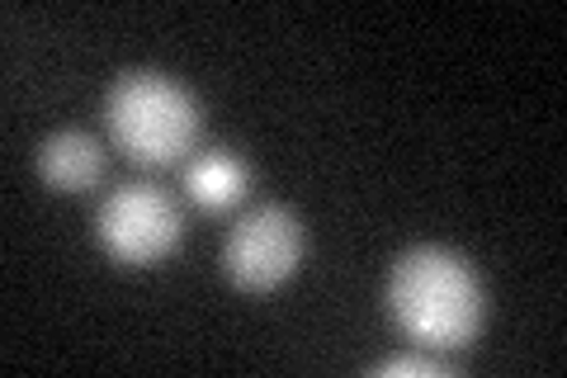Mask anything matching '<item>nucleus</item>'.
<instances>
[{
    "mask_svg": "<svg viewBox=\"0 0 567 378\" xmlns=\"http://www.w3.org/2000/svg\"><path fill=\"white\" fill-rule=\"evenodd\" d=\"M298 260H303V227H298L293 208H284V204L251 208L223 242L227 279L246 294L279 289L284 279H293Z\"/></svg>",
    "mask_w": 567,
    "mask_h": 378,
    "instance_id": "nucleus-4",
    "label": "nucleus"
},
{
    "mask_svg": "<svg viewBox=\"0 0 567 378\" xmlns=\"http://www.w3.org/2000/svg\"><path fill=\"white\" fill-rule=\"evenodd\" d=\"M95 237L118 265H156L181 246L185 218L162 185H118L95 213Z\"/></svg>",
    "mask_w": 567,
    "mask_h": 378,
    "instance_id": "nucleus-3",
    "label": "nucleus"
},
{
    "mask_svg": "<svg viewBox=\"0 0 567 378\" xmlns=\"http://www.w3.org/2000/svg\"><path fill=\"white\" fill-rule=\"evenodd\" d=\"M374 374L379 378H402V374H431V378H445V374H454V365L450 359H440L435 350H425V355H388V359H379L374 365Z\"/></svg>",
    "mask_w": 567,
    "mask_h": 378,
    "instance_id": "nucleus-7",
    "label": "nucleus"
},
{
    "mask_svg": "<svg viewBox=\"0 0 567 378\" xmlns=\"http://www.w3.org/2000/svg\"><path fill=\"white\" fill-rule=\"evenodd\" d=\"M104 123L118 152L147 171L181 166L199 142V104L166 71H123L104 95Z\"/></svg>",
    "mask_w": 567,
    "mask_h": 378,
    "instance_id": "nucleus-2",
    "label": "nucleus"
},
{
    "mask_svg": "<svg viewBox=\"0 0 567 378\" xmlns=\"http://www.w3.org/2000/svg\"><path fill=\"white\" fill-rule=\"evenodd\" d=\"M39 175H43V185H52V190L81 194L104 175V147L91 133L62 129L39 147Z\"/></svg>",
    "mask_w": 567,
    "mask_h": 378,
    "instance_id": "nucleus-5",
    "label": "nucleus"
},
{
    "mask_svg": "<svg viewBox=\"0 0 567 378\" xmlns=\"http://www.w3.org/2000/svg\"><path fill=\"white\" fill-rule=\"evenodd\" d=\"M246 185H251V171H246V161H237L233 152H204L185 166L189 200L199 208H208V213H223V208L241 204Z\"/></svg>",
    "mask_w": 567,
    "mask_h": 378,
    "instance_id": "nucleus-6",
    "label": "nucleus"
},
{
    "mask_svg": "<svg viewBox=\"0 0 567 378\" xmlns=\"http://www.w3.org/2000/svg\"><path fill=\"white\" fill-rule=\"evenodd\" d=\"M388 313L398 331L421 350L450 355L483 331V284L477 269L445 246H416L388 275Z\"/></svg>",
    "mask_w": 567,
    "mask_h": 378,
    "instance_id": "nucleus-1",
    "label": "nucleus"
}]
</instances>
